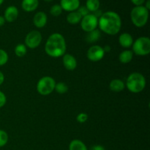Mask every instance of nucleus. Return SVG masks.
I'll list each match as a JSON object with an SVG mask.
<instances>
[{"label":"nucleus","mask_w":150,"mask_h":150,"mask_svg":"<svg viewBox=\"0 0 150 150\" xmlns=\"http://www.w3.org/2000/svg\"><path fill=\"white\" fill-rule=\"evenodd\" d=\"M98 26L104 33L115 35L120 32L122 27V19L118 13L114 11H107L98 18Z\"/></svg>","instance_id":"nucleus-1"},{"label":"nucleus","mask_w":150,"mask_h":150,"mask_svg":"<svg viewBox=\"0 0 150 150\" xmlns=\"http://www.w3.org/2000/svg\"><path fill=\"white\" fill-rule=\"evenodd\" d=\"M67 45L62 35L56 32L50 35L45 45V51L49 57L58 58L62 57L66 52Z\"/></svg>","instance_id":"nucleus-2"},{"label":"nucleus","mask_w":150,"mask_h":150,"mask_svg":"<svg viewBox=\"0 0 150 150\" xmlns=\"http://www.w3.org/2000/svg\"><path fill=\"white\" fill-rule=\"evenodd\" d=\"M146 84V81L144 76L142 73L135 72L130 73L127 78L125 86L132 93H139L145 89Z\"/></svg>","instance_id":"nucleus-3"},{"label":"nucleus","mask_w":150,"mask_h":150,"mask_svg":"<svg viewBox=\"0 0 150 150\" xmlns=\"http://www.w3.org/2000/svg\"><path fill=\"white\" fill-rule=\"evenodd\" d=\"M130 19L136 27H143L146 24L149 19V10L143 5L136 6L130 12Z\"/></svg>","instance_id":"nucleus-4"},{"label":"nucleus","mask_w":150,"mask_h":150,"mask_svg":"<svg viewBox=\"0 0 150 150\" xmlns=\"http://www.w3.org/2000/svg\"><path fill=\"white\" fill-rule=\"evenodd\" d=\"M56 81L51 76H43L38 81L36 89L38 93L42 96H47L52 93L55 89Z\"/></svg>","instance_id":"nucleus-5"},{"label":"nucleus","mask_w":150,"mask_h":150,"mask_svg":"<svg viewBox=\"0 0 150 150\" xmlns=\"http://www.w3.org/2000/svg\"><path fill=\"white\" fill-rule=\"evenodd\" d=\"M133 53L138 56H146L150 53V39L147 37H140L133 41Z\"/></svg>","instance_id":"nucleus-6"},{"label":"nucleus","mask_w":150,"mask_h":150,"mask_svg":"<svg viewBox=\"0 0 150 150\" xmlns=\"http://www.w3.org/2000/svg\"><path fill=\"white\" fill-rule=\"evenodd\" d=\"M42 40V35L39 31L32 30L26 35L24 40V45L26 48L35 49L40 45Z\"/></svg>","instance_id":"nucleus-7"},{"label":"nucleus","mask_w":150,"mask_h":150,"mask_svg":"<svg viewBox=\"0 0 150 150\" xmlns=\"http://www.w3.org/2000/svg\"><path fill=\"white\" fill-rule=\"evenodd\" d=\"M81 27L86 33L95 30L98 26V18L93 14H88L81 18Z\"/></svg>","instance_id":"nucleus-8"},{"label":"nucleus","mask_w":150,"mask_h":150,"mask_svg":"<svg viewBox=\"0 0 150 150\" xmlns=\"http://www.w3.org/2000/svg\"><path fill=\"white\" fill-rule=\"evenodd\" d=\"M105 54V53L103 47L95 45L91 46L88 49L87 52H86V57H87L88 59L95 62H99L103 59Z\"/></svg>","instance_id":"nucleus-9"},{"label":"nucleus","mask_w":150,"mask_h":150,"mask_svg":"<svg viewBox=\"0 0 150 150\" xmlns=\"http://www.w3.org/2000/svg\"><path fill=\"white\" fill-rule=\"evenodd\" d=\"M62 63L66 70L73 71L77 67V60L76 57L70 54H64L62 57Z\"/></svg>","instance_id":"nucleus-10"},{"label":"nucleus","mask_w":150,"mask_h":150,"mask_svg":"<svg viewBox=\"0 0 150 150\" xmlns=\"http://www.w3.org/2000/svg\"><path fill=\"white\" fill-rule=\"evenodd\" d=\"M59 5L65 11H76L80 7V0H61Z\"/></svg>","instance_id":"nucleus-11"},{"label":"nucleus","mask_w":150,"mask_h":150,"mask_svg":"<svg viewBox=\"0 0 150 150\" xmlns=\"http://www.w3.org/2000/svg\"><path fill=\"white\" fill-rule=\"evenodd\" d=\"M18 16V10L17 7L12 5L6 8L4 14L5 21L9 22V23L14 22L17 19Z\"/></svg>","instance_id":"nucleus-12"},{"label":"nucleus","mask_w":150,"mask_h":150,"mask_svg":"<svg viewBox=\"0 0 150 150\" xmlns=\"http://www.w3.org/2000/svg\"><path fill=\"white\" fill-rule=\"evenodd\" d=\"M48 21V17L47 15L44 12L40 11L38 12L35 15L33 18V23L37 28H43L46 25Z\"/></svg>","instance_id":"nucleus-13"},{"label":"nucleus","mask_w":150,"mask_h":150,"mask_svg":"<svg viewBox=\"0 0 150 150\" xmlns=\"http://www.w3.org/2000/svg\"><path fill=\"white\" fill-rule=\"evenodd\" d=\"M133 38L130 34L124 32L119 37V43L122 47L125 48H129L133 43Z\"/></svg>","instance_id":"nucleus-14"},{"label":"nucleus","mask_w":150,"mask_h":150,"mask_svg":"<svg viewBox=\"0 0 150 150\" xmlns=\"http://www.w3.org/2000/svg\"><path fill=\"white\" fill-rule=\"evenodd\" d=\"M39 5L38 0H23L21 2L22 9L25 12H33L36 10Z\"/></svg>","instance_id":"nucleus-15"},{"label":"nucleus","mask_w":150,"mask_h":150,"mask_svg":"<svg viewBox=\"0 0 150 150\" xmlns=\"http://www.w3.org/2000/svg\"><path fill=\"white\" fill-rule=\"evenodd\" d=\"M125 88V83L121 79H113L109 83V89L114 92H120Z\"/></svg>","instance_id":"nucleus-16"},{"label":"nucleus","mask_w":150,"mask_h":150,"mask_svg":"<svg viewBox=\"0 0 150 150\" xmlns=\"http://www.w3.org/2000/svg\"><path fill=\"white\" fill-rule=\"evenodd\" d=\"M133 53L130 50H125L119 55V60L122 64H128L133 60Z\"/></svg>","instance_id":"nucleus-17"},{"label":"nucleus","mask_w":150,"mask_h":150,"mask_svg":"<svg viewBox=\"0 0 150 150\" xmlns=\"http://www.w3.org/2000/svg\"><path fill=\"white\" fill-rule=\"evenodd\" d=\"M81 16L78 13L77 11H73L70 12L68 15L67 16V21L70 24L72 25H76L78 24L79 23H80L81 21Z\"/></svg>","instance_id":"nucleus-18"},{"label":"nucleus","mask_w":150,"mask_h":150,"mask_svg":"<svg viewBox=\"0 0 150 150\" xmlns=\"http://www.w3.org/2000/svg\"><path fill=\"white\" fill-rule=\"evenodd\" d=\"M69 150H88L87 147L83 142L79 139L71 141L69 145Z\"/></svg>","instance_id":"nucleus-19"},{"label":"nucleus","mask_w":150,"mask_h":150,"mask_svg":"<svg viewBox=\"0 0 150 150\" xmlns=\"http://www.w3.org/2000/svg\"><path fill=\"white\" fill-rule=\"evenodd\" d=\"M100 38V32L98 29H95V30L92 31V32H88L86 36V40L87 42L92 43V42H95L98 41Z\"/></svg>","instance_id":"nucleus-20"},{"label":"nucleus","mask_w":150,"mask_h":150,"mask_svg":"<svg viewBox=\"0 0 150 150\" xmlns=\"http://www.w3.org/2000/svg\"><path fill=\"white\" fill-rule=\"evenodd\" d=\"M86 7L89 12L94 13L99 10L100 1L99 0H86Z\"/></svg>","instance_id":"nucleus-21"},{"label":"nucleus","mask_w":150,"mask_h":150,"mask_svg":"<svg viewBox=\"0 0 150 150\" xmlns=\"http://www.w3.org/2000/svg\"><path fill=\"white\" fill-rule=\"evenodd\" d=\"M15 54L18 57H24L27 52V48L24 44H18L15 48Z\"/></svg>","instance_id":"nucleus-22"},{"label":"nucleus","mask_w":150,"mask_h":150,"mask_svg":"<svg viewBox=\"0 0 150 150\" xmlns=\"http://www.w3.org/2000/svg\"><path fill=\"white\" fill-rule=\"evenodd\" d=\"M68 86L65 83H64V82H58V83H56L54 90L58 94L63 95V94H65L68 91Z\"/></svg>","instance_id":"nucleus-23"},{"label":"nucleus","mask_w":150,"mask_h":150,"mask_svg":"<svg viewBox=\"0 0 150 150\" xmlns=\"http://www.w3.org/2000/svg\"><path fill=\"white\" fill-rule=\"evenodd\" d=\"M62 9L59 4H54L50 9V13L54 17H58L62 13Z\"/></svg>","instance_id":"nucleus-24"},{"label":"nucleus","mask_w":150,"mask_h":150,"mask_svg":"<svg viewBox=\"0 0 150 150\" xmlns=\"http://www.w3.org/2000/svg\"><path fill=\"white\" fill-rule=\"evenodd\" d=\"M9 136L7 132L3 130H0V147H3L7 144L8 142Z\"/></svg>","instance_id":"nucleus-25"},{"label":"nucleus","mask_w":150,"mask_h":150,"mask_svg":"<svg viewBox=\"0 0 150 150\" xmlns=\"http://www.w3.org/2000/svg\"><path fill=\"white\" fill-rule=\"evenodd\" d=\"M8 59L9 57L7 53L4 50L0 48V67L7 64Z\"/></svg>","instance_id":"nucleus-26"},{"label":"nucleus","mask_w":150,"mask_h":150,"mask_svg":"<svg viewBox=\"0 0 150 150\" xmlns=\"http://www.w3.org/2000/svg\"><path fill=\"white\" fill-rule=\"evenodd\" d=\"M76 120H77L78 122L81 123V124H83V123L86 122L88 120V114L84 112L80 113L76 117Z\"/></svg>","instance_id":"nucleus-27"},{"label":"nucleus","mask_w":150,"mask_h":150,"mask_svg":"<svg viewBox=\"0 0 150 150\" xmlns=\"http://www.w3.org/2000/svg\"><path fill=\"white\" fill-rule=\"evenodd\" d=\"M76 11H77L78 13L81 16L82 18L87 16V15L89 14V13H90V12L88 10V9L86 7V6H81V7H79V9H78Z\"/></svg>","instance_id":"nucleus-28"},{"label":"nucleus","mask_w":150,"mask_h":150,"mask_svg":"<svg viewBox=\"0 0 150 150\" xmlns=\"http://www.w3.org/2000/svg\"><path fill=\"white\" fill-rule=\"evenodd\" d=\"M6 102H7L6 95H4V92L0 91V108H2L3 106H4V105L6 104Z\"/></svg>","instance_id":"nucleus-29"},{"label":"nucleus","mask_w":150,"mask_h":150,"mask_svg":"<svg viewBox=\"0 0 150 150\" xmlns=\"http://www.w3.org/2000/svg\"><path fill=\"white\" fill-rule=\"evenodd\" d=\"M130 1L136 6H142L145 3V0H130Z\"/></svg>","instance_id":"nucleus-30"},{"label":"nucleus","mask_w":150,"mask_h":150,"mask_svg":"<svg viewBox=\"0 0 150 150\" xmlns=\"http://www.w3.org/2000/svg\"><path fill=\"white\" fill-rule=\"evenodd\" d=\"M92 148L94 150H105V148L101 145H95V146H92Z\"/></svg>","instance_id":"nucleus-31"},{"label":"nucleus","mask_w":150,"mask_h":150,"mask_svg":"<svg viewBox=\"0 0 150 150\" xmlns=\"http://www.w3.org/2000/svg\"><path fill=\"white\" fill-rule=\"evenodd\" d=\"M4 76L1 71H0V86L4 83Z\"/></svg>","instance_id":"nucleus-32"},{"label":"nucleus","mask_w":150,"mask_h":150,"mask_svg":"<svg viewBox=\"0 0 150 150\" xmlns=\"http://www.w3.org/2000/svg\"><path fill=\"white\" fill-rule=\"evenodd\" d=\"M4 23H5V19H4V16H0V27L2 26Z\"/></svg>","instance_id":"nucleus-33"},{"label":"nucleus","mask_w":150,"mask_h":150,"mask_svg":"<svg viewBox=\"0 0 150 150\" xmlns=\"http://www.w3.org/2000/svg\"><path fill=\"white\" fill-rule=\"evenodd\" d=\"M111 48L109 45H105V46L103 48V50H104V51H105V53L110 52V51H111Z\"/></svg>","instance_id":"nucleus-34"},{"label":"nucleus","mask_w":150,"mask_h":150,"mask_svg":"<svg viewBox=\"0 0 150 150\" xmlns=\"http://www.w3.org/2000/svg\"><path fill=\"white\" fill-rule=\"evenodd\" d=\"M144 7H146L148 10H149V9H150V1L149 0H147V1L146 2V5H145Z\"/></svg>","instance_id":"nucleus-35"},{"label":"nucleus","mask_w":150,"mask_h":150,"mask_svg":"<svg viewBox=\"0 0 150 150\" xmlns=\"http://www.w3.org/2000/svg\"><path fill=\"white\" fill-rule=\"evenodd\" d=\"M45 1H47V2H50V1H54V0H44Z\"/></svg>","instance_id":"nucleus-36"},{"label":"nucleus","mask_w":150,"mask_h":150,"mask_svg":"<svg viewBox=\"0 0 150 150\" xmlns=\"http://www.w3.org/2000/svg\"><path fill=\"white\" fill-rule=\"evenodd\" d=\"M3 1H4V0H0V5H1V4H2Z\"/></svg>","instance_id":"nucleus-37"},{"label":"nucleus","mask_w":150,"mask_h":150,"mask_svg":"<svg viewBox=\"0 0 150 150\" xmlns=\"http://www.w3.org/2000/svg\"><path fill=\"white\" fill-rule=\"evenodd\" d=\"M89 150H94V149H92V147H91V148H90V149H89Z\"/></svg>","instance_id":"nucleus-38"}]
</instances>
